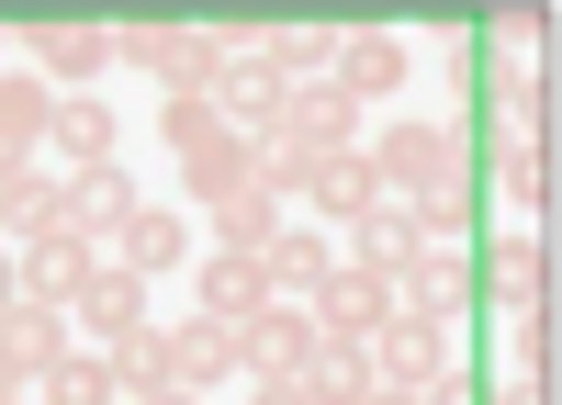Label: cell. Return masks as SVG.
Here are the masks:
<instances>
[{"instance_id": "cell-30", "label": "cell", "mask_w": 562, "mask_h": 405, "mask_svg": "<svg viewBox=\"0 0 562 405\" xmlns=\"http://www.w3.org/2000/svg\"><path fill=\"white\" fill-rule=\"evenodd\" d=\"M484 405H551V372H506V383H495Z\"/></svg>"}, {"instance_id": "cell-35", "label": "cell", "mask_w": 562, "mask_h": 405, "mask_svg": "<svg viewBox=\"0 0 562 405\" xmlns=\"http://www.w3.org/2000/svg\"><path fill=\"white\" fill-rule=\"evenodd\" d=\"M135 405H203V394H180V383H169V394H135Z\"/></svg>"}, {"instance_id": "cell-3", "label": "cell", "mask_w": 562, "mask_h": 405, "mask_svg": "<svg viewBox=\"0 0 562 405\" xmlns=\"http://www.w3.org/2000/svg\"><path fill=\"white\" fill-rule=\"evenodd\" d=\"M113 57L124 68H147L158 79V102H203L214 68H225V45L203 23H113Z\"/></svg>"}, {"instance_id": "cell-17", "label": "cell", "mask_w": 562, "mask_h": 405, "mask_svg": "<svg viewBox=\"0 0 562 405\" xmlns=\"http://www.w3.org/2000/svg\"><path fill=\"white\" fill-rule=\"evenodd\" d=\"M304 203H315V225H360L371 203H383V180H371L360 147H338V158H315V169H304Z\"/></svg>"}, {"instance_id": "cell-16", "label": "cell", "mask_w": 562, "mask_h": 405, "mask_svg": "<svg viewBox=\"0 0 562 405\" xmlns=\"http://www.w3.org/2000/svg\"><path fill=\"white\" fill-rule=\"evenodd\" d=\"M113 270H135V282H169V270H192V225H180L169 203H135V225L102 248Z\"/></svg>"}, {"instance_id": "cell-12", "label": "cell", "mask_w": 562, "mask_h": 405, "mask_svg": "<svg viewBox=\"0 0 562 405\" xmlns=\"http://www.w3.org/2000/svg\"><path fill=\"white\" fill-rule=\"evenodd\" d=\"M484 282H495V315H551V237L540 225H506Z\"/></svg>"}, {"instance_id": "cell-24", "label": "cell", "mask_w": 562, "mask_h": 405, "mask_svg": "<svg viewBox=\"0 0 562 405\" xmlns=\"http://www.w3.org/2000/svg\"><path fill=\"white\" fill-rule=\"evenodd\" d=\"M394 304H405V315H439V327H450V315H461V259H450V248L405 259V270H394Z\"/></svg>"}, {"instance_id": "cell-36", "label": "cell", "mask_w": 562, "mask_h": 405, "mask_svg": "<svg viewBox=\"0 0 562 405\" xmlns=\"http://www.w3.org/2000/svg\"><path fill=\"white\" fill-rule=\"evenodd\" d=\"M371 405H416V394H394V383H371Z\"/></svg>"}, {"instance_id": "cell-26", "label": "cell", "mask_w": 562, "mask_h": 405, "mask_svg": "<svg viewBox=\"0 0 562 405\" xmlns=\"http://www.w3.org/2000/svg\"><path fill=\"white\" fill-rule=\"evenodd\" d=\"M371 383H383V372H371V349H315V360H304V394H315V405H371Z\"/></svg>"}, {"instance_id": "cell-18", "label": "cell", "mask_w": 562, "mask_h": 405, "mask_svg": "<svg viewBox=\"0 0 562 405\" xmlns=\"http://www.w3.org/2000/svg\"><path fill=\"white\" fill-rule=\"evenodd\" d=\"M248 304H270L259 259H225V248H203V259H192V315H214V327H237Z\"/></svg>"}, {"instance_id": "cell-5", "label": "cell", "mask_w": 562, "mask_h": 405, "mask_svg": "<svg viewBox=\"0 0 562 405\" xmlns=\"http://www.w3.org/2000/svg\"><path fill=\"white\" fill-rule=\"evenodd\" d=\"M270 34H281V23H270ZM203 102H214L225 124H237L248 147H259V135L281 124V102H293V79L270 68V45H225V68H214V90H203Z\"/></svg>"}, {"instance_id": "cell-22", "label": "cell", "mask_w": 562, "mask_h": 405, "mask_svg": "<svg viewBox=\"0 0 562 405\" xmlns=\"http://www.w3.org/2000/svg\"><path fill=\"white\" fill-rule=\"evenodd\" d=\"M495 180H506V203L540 225L551 214V135H495Z\"/></svg>"}, {"instance_id": "cell-11", "label": "cell", "mask_w": 562, "mask_h": 405, "mask_svg": "<svg viewBox=\"0 0 562 405\" xmlns=\"http://www.w3.org/2000/svg\"><path fill=\"white\" fill-rule=\"evenodd\" d=\"M349 90V102H394V90L416 79V45L405 34H383V23H360V34H338V68H326Z\"/></svg>"}, {"instance_id": "cell-1", "label": "cell", "mask_w": 562, "mask_h": 405, "mask_svg": "<svg viewBox=\"0 0 562 405\" xmlns=\"http://www.w3.org/2000/svg\"><path fill=\"white\" fill-rule=\"evenodd\" d=\"M360 158L383 180V203H461V180H473V147L450 124H383Z\"/></svg>"}, {"instance_id": "cell-31", "label": "cell", "mask_w": 562, "mask_h": 405, "mask_svg": "<svg viewBox=\"0 0 562 405\" xmlns=\"http://www.w3.org/2000/svg\"><path fill=\"white\" fill-rule=\"evenodd\" d=\"M416 405H484V383H473V372H439V383L416 394Z\"/></svg>"}, {"instance_id": "cell-20", "label": "cell", "mask_w": 562, "mask_h": 405, "mask_svg": "<svg viewBox=\"0 0 562 405\" xmlns=\"http://www.w3.org/2000/svg\"><path fill=\"white\" fill-rule=\"evenodd\" d=\"M326 270H338V248H326L315 225H281V237H270V259H259V282H270L281 304H304V293L326 282Z\"/></svg>"}, {"instance_id": "cell-29", "label": "cell", "mask_w": 562, "mask_h": 405, "mask_svg": "<svg viewBox=\"0 0 562 405\" xmlns=\"http://www.w3.org/2000/svg\"><path fill=\"white\" fill-rule=\"evenodd\" d=\"M506 338H518V372H551V315H506Z\"/></svg>"}, {"instance_id": "cell-2", "label": "cell", "mask_w": 562, "mask_h": 405, "mask_svg": "<svg viewBox=\"0 0 562 405\" xmlns=\"http://www.w3.org/2000/svg\"><path fill=\"white\" fill-rule=\"evenodd\" d=\"M158 135H169V158H180V192H192L203 214H225L248 192V135L225 124L214 102H158Z\"/></svg>"}, {"instance_id": "cell-10", "label": "cell", "mask_w": 562, "mask_h": 405, "mask_svg": "<svg viewBox=\"0 0 562 405\" xmlns=\"http://www.w3.org/2000/svg\"><path fill=\"white\" fill-rule=\"evenodd\" d=\"M270 135H293L304 158H338V147H360V102H349L338 79H293V102H281Z\"/></svg>"}, {"instance_id": "cell-34", "label": "cell", "mask_w": 562, "mask_h": 405, "mask_svg": "<svg viewBox=\"0 0 562 405\" xmlns=\"http://www.w3.org/2000/svg\"><path fill=\"white\" fill-rule=\"evenodd\" d=\"M23 304V259H0V315H12Z\"/></svg>"}, {"instance_id": "cell-38", "label": "cell", "mask_w": 562, "mask_h": 405, "mask_svg": "<svg viewBox=\"0 0 562 405\" xmlns=\"http://www.w3.org/2000/svg\"><path fill=\"white\" fill-rule=\"evenodd\" d=\"M0 79H12V68H0Z\"/></svg>"}, {"instance_id": "cell-25", "label": "cell", "mask_w": 562, "mask_h": 405, "mask_svg": "<svg viewBox=\"0 0 562 405\" xmlns=\"http://www.w3.org/2000/svg\"><path fill=\"white\" fill-rule=\"evenodd\" d=\"M113 360V394L135 405V394H169V315H158V327H135L124 349H102Z\"/></svg>"}, {"instance_id": "cell-23", "label": "cell", "mask_w": 562, "mask_h": 405, "mask_svg": "<svg viewBox=\"0 0 562 405\" xmlns=\"http://www.w3.org/2000/svg\"><path fill=\"white\" fill-rule=\"evenodd\" d=\"M34 405H124V394H113V360H102V349L45 360V372H34Z\"/></svg>"}, {"instance_id": "cell-6", "label": "cell", "mask_w": 562, "mask_h": 405, "mask_svg": "<svg viewBox=\"0 0 562 405\" xmlns=\"http://www.w3.org/2000/svg\"><path fill=\"white\" fill-rule=\"evenodd\" d=\"M12 45H34V79L45 90H102V68H124L113 57V23H34Z\"/></svg>"}, {"instance_id": "cell-7", "label": "cell", "mask_w": 562, "mask_h": 405, "mask_svg": "<svg viewBox=\"0 0 562 405\" xmlns=\"http://www.w3.org/2000/svg\"><path fill=\"white\" fill-rule=\"evenodd\" d=\"M315 349H326V338H315V315H304V304H281V293L237 315V360H248V383H270V372H304Z\"/></svg>"}, {"instance_id": "cell-8", "label": "cell", "mask_w": 562, "mask_h": 405, "mask_svg": "<svg viewBox=\"0 0 562 405\" xmlns=\"http://www.w3.org/2000/svg\"><path fill=\"white\" fill-rule=\"evenodd\" d=\"M169 383L180 394H225V383H248V360H237V327H214V315H169Z\"/></svg>"}, {"instance_id": "cell-32", "label": "cell", "mask_w": 562, "mask_h": 405, "mask_svg": "<svg viewBox=\"0 0 562 405\" xmlns=\"http://www.w3.org/2000/svg\"><path fill=\"white\" fill-rule=\"evenodd\" d=\"M0 394H34V360L12 349V327H0Z\"/></svg>"}, {"instance_id": "cell-37", "label": "cell", "mask_w": 562, "mask_h": 405, "mask_svg": "<svg viewBox=\"0 0 562 405\" xmlns=\"http://www.w3.org/2000/svg\"><path fill=\"white\" fill-rule=\"evenodd\" d=\"M0 405H34V394H0Z\"/></svg>"}, {"instance_id": "cell-15", "label": "cell", "mask_w": 562, "mask_h": 405, "mask_svg": "<svg viewBox=\"0 0 562 405\" xmlns=\"http://www.w3.org/2000/svg\"><path fill=\"white\" fill-rule=\"evenodd\" d=\"M45 147H57L68 169H113V158H124V124H113L102 90H57V124H45Z\"/></svg>"}, {"instance_id": "cell-33", "label": "cell", "mask_w": 562, "mask_h": 405, "mask_svg": "<svg viewBox=\"0 0 562 405\" xmlns=\"http://www.w3.org/2000/svg\"><path fill=\"white\" fill-rule=\"evenodd\" d=\"M248 394H259V405H315V394H304V372H270V383H248Z\"/></svg>"}, {"instance_id": "cell-28", "label": "cell", "mask_w": 562, "mask_h": 405, "mask_svg": "<svg viewBox=\"0 0 562 405\" xmlns=\"http://www.w3.org/2000/svg\"><path fill=\"white\" fill-rule=\"evenodd\" d=\"M0 327H12V349L34 360V372H45V360H68V349H79V327H68L57 304H12V315H0Z\"/></svg>"}, {"instance_id": "cell-19", "label": "cell", "mask_w": 562, "mask_h": 405, "mask_svg": "<svg viewBox=\"0 0 562 405\" xmlns=\"http://www.w3.org/2000/svg\"><path fill=\"white\" fill-rule=\"evenodd\" d=\"M90 270H102V248H79V237H34V248H23V304H57V315H68Z\"/></svg>"}, {"instance_id": "cell-27", "label": "cell", "mask_w": 562, "mask_h": 405, "mask_svg": "<svg viewBox=\"0 0 562 405\" xmlns=\"http://www.w3.org/2000/svg\"><path fill=\"white\" fill-rule=\"evenodd\" d=\"M214 225V248L225 259H270V237H281V203H259V192H237L225 214H203Z\"/></svg>"}, {"instance_id": "cell-4", "label": "cell", "mask_w": 562, "mask_h": 405, "mask_svg": "<svg viewBox=\"0 0 562 405\" xmlns=\"http://www.w3.org/2000/svg\"><path fill=\"white\" fill-rule=\"evenodd\" d=\"M304 315H315V338H326V349H371V338H383L405 304H394V270L338 259V270H326V282L304 293Z\"/></svg>"}, {"instance_id": "cell-9", "label": "cell", "mask_w": 562, "mask_h": 405, "mask_svg": "<svg viewBox=\"0 0 562 405\" xmlns=\"http://www.w3.org/2000/svg\"><path fill=\"white\" fill-rule=\"evenodd\" d=\"M135 180H124V158L113 169H68V214H57V237H79V248H113L124 225H135Z\"/></svg>"}, {"instance_id": "cell-13", "label": "cell", "mask_w": 562, "mask_h": 405, "mask_svg": "<svg viewBox=\"0 0 562 405\" xmlns=\"http://www.w3.org/2000/svg\"><path fill=\"white\" fill-rule=\"evenodd\" d=\"M68 327H90V349H124L135 327H158V315H147V282H135V270H90V282H79V304H68Z\"/></svg>"}, {"instance_id": "cell-21", "label": "cell", "mask_w": 562, "mask_h": 405, "mask_svg": "<svg viewBox=\"0 0 562 405\" xmlns=\"http://www.w3.org/2000/svg\"><path fill=\"white\" fill-rule=\"evenodd\" d=\"M57 214H68V180H45V169H12L0 180V237H57Z\"/></svg>"}, {"instance_id": "cell-14", "label": "cell", "mask_w": 562, "mask_h": 405, "mask_svg": "<svg viewBox=\"0 0 562 405\" xmlns=\"http://www.w3.org/2000/svg\"><path fill=\"white\" fill-rule=\"evenodd\" d=\"M371 372H383L394 394H428L450 372V327H439V315H394V327L371 338Z\"/></svg>"}]
</instances>
